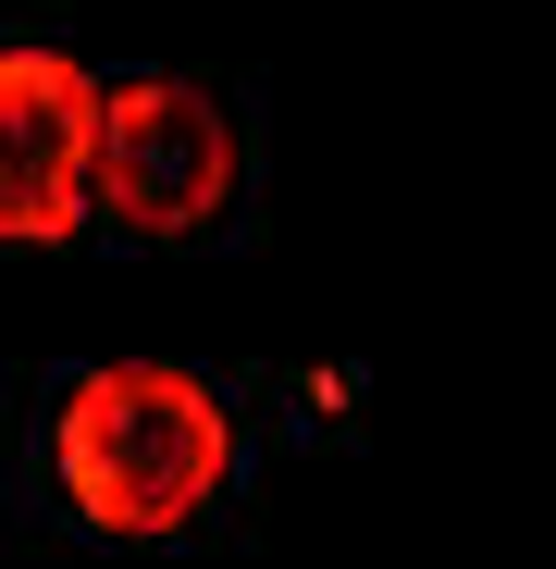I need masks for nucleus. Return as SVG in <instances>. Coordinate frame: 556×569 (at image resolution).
Returning <instances> with one entry per match:
<instances>
[{
  "mask_svg": "<svg viewBox=\"0 0 556 569\" xmlns=\"http://www.w3.org/2000/svg\"><path fill=\"white\" fill-rule=\"evenodd\" d=\"M50 458H62V496L100 532H185L223 496V470H235V421H223V397L199 371L112 359V371H87L62 397Z\"/></svg>",
  "mask_w": 556,
  "mask_h": 569,
  "instance_id": "1",
  "label": "nucleus"
},
{
  "mask_svg": "<svg viewBox=\"0 0 556 569\" xmlns=\"http://www.w3.org/2000/svg\"><path fill=\"white\" fill-rule=\"evenodd\" d=\"M100 74L62 50H0V248H62L100 211Z\"/></svg>",
  "mask_w": 556,
  "mask_h": 569,
  "instance_id": "2",
  "label": "nucleus"
},
{
  "mask_svg": "<svg viewBox=\"0 0 556 569\" xmlns=\"http://www.w3.org/2000/svg\"><path fill=\"white\" fill-rule=\"evenodd\" d=\"M235 112L185 74H137L112 87V124H100V211L137 236H199L235 199Z\"/></svg>",
  "mask_w": 556,
  "mask_h": 569,
  "instance_id": "3",
  "label": "nucleus"
}]
</instances>
